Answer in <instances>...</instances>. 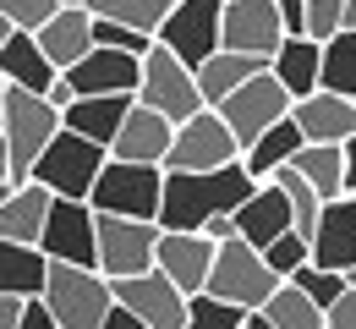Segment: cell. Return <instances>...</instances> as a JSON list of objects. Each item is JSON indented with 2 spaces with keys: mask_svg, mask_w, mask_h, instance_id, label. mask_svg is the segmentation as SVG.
<instances>
[{
  "mask_svg": "<svg viewBox=\"0 0 356 329\" xmlns=\"http://www.w3.org/2000/svg\"><path fill=\"white\" fill-rule=\"evenodd\" d=\"M22 307H28V302H17V296H0V329H17V324H22Z\"/></svg>",
  "mask_w": 356,
  "mask_h": 329,
  "instance_id": "obj_42",
  "label": "cell"
},
{
  "mask_svg": "<svg viewBox=\"0 0 356 329\" xmlns=\"http://www.w3.org/2000/svg\"><path fill=\"white\" fill-rule=\"evenodd\" d=\"M159 198H165V170L159 165H121V159H110L88 192V209L93 214H110V220H143V225H154L159 220Z\"/></svg>",
  "mask_w": 356,
  "mask_h": 329,
  "instance_id": "obj_5",
  "label": "cell"
},
{
  "mask_svg": "<svg viewBox=\"0 0 356 329\" xmlns=\"http://www.w3.org/2000/svg\"><path fill=\"white\" fill-rule=\"evenodd\" d=\"M291 285L307 296L318 313H329V307L346 296V275H334V269H318V264H302V269L291 275Z\"/></svg>",
  "mask_w": 356,
  "mask_h": 329,
  "instance_id": "obj_34",
  "label": "cell"
},
{
  "mask_svg": "<svg viewBox=\"0 0 356 329\" xmlns=\"http://www.w3.org/2000/svg\"><path fill=\"white\" fill-rule=\"evenodd\" d=\"M340 154H346V198H356V132L346 138V148H340Z\"/></svg>",
  "mask_w": 356,
  "mask_h": 329,
  "instance_id": "obj_43",
  "label": "cell"
},
{
  "mask_svg": "<svg viewBox=\"0 0 356 329\" xmlns=\"http://www.w3.org/2000/svg\"><path fill=\"white\" fill-rule=\"evenodd\" d=\"M132 94H104V99H77V104H66L60 110V127L66 132H77V138L99 143V148H110L115 132L127 127V115H132Z\"/></svg>",
  "mask_w": 356,
  "mask_h": 329,
  "instance_id": "obj_21",
  "label": "cell"
},
{
  "mask_svg": "<svg viewBox=\"0 0 356 329\" xmlns=\"http://www.w3.org/2000/svg\"><path fill=\"white\" fill-rule=\"evenodd\" d=\"M323 329H356V291H351V285H346V296L323 313Z\"/></svg>",
  "mask_w": 356,
  "mask_h": 329,
  "instance_id": "obj_40",
  "label": "cell"
},
{
  "mask_svg": "<svg viewBox=\"0 0 356 329\" xmlns=\"http://www.w3.org/2000/svg\"><path fill=\"white\" fill-rule=\"evenodd\" d=\"M236 159H241V148H236V138H230V127H225L214 110H197L192 121L176 127L170 154H165V170L203 176V170H225V165H236Z\"/></svg>",
  "mask_w": 356,
  "mask_h": 329,
  "instance_id": "obj_9",
  "label": "cell"
},
{
  "mask_svg": "<svg viewBox=\"0 0 356 329\" xmlns=\"http://www.w3.org/2000/svg\"><path fill=\"white\" fill-rule=\"evenodd\" d=\"M39 252L49 264H72V269H93L99 258V214L88 203H72V198H55L49 203L44 236H39Z\"/></svg>",
  "mask_w": 356,
  "mask_h": 329,
  "instance_id": "obj_12",
  "label": "cell"
},
{
  "mask_svg": "<svg viewBox=\"0 0 356 329\" xmlns=\"http://www.w3.org/2000/svg\"><path fill=\"white\" fill-rule=\"evenodd\" d=\"M0 110H6V83H0Z\"/></svg>",
  "mask_w": 356,
  "mask_h": 329,
  "instance_id": "obj_51",
  "label": "cell"
},
{
  "mask_svg": "<svg viewBox=\"0 0 356 329\" xmlns=\"http://www.w3.org/2000/svg\"><path fill=\"white\" fill-rule=\"evenodd\" d=\"M302 148H307V143H302V132H296V121L285 115L280 127H268L264 138L241 154V165H247V176H252V182H274V170H285Z\"/></svg>",
  "mask_w": 356,
  "mask_h": 329,
  "instance_id": "obj_28",
  "label": "cell"
},
{
  "mask_svg": "<svg viewBox=\"0 0 356 329\" xmlns=\"http://www.w3.org/2000/svg\"><path fill=\"white\" fill-rule=\"evenodd\" d=\"M55 11H60V0H0V17H6L17 33H39Z\"/></svg>",
  "mask_w": 356,
  "mask_h": 329,
  "instance_id": "obj_38",
  "label": "cell"
},
{
  "mask_svg": "<svg viewBox=\"0 0 356 329\" xmlns=\"http://www.w3.org/2000/svg\"><path fill=\"white\" fill-rule=\"evenodd\" d=\"M44 313L55 319V329H104L115 291L99 269H72V264H49L44 280Z\"/></svg>",
  "mask_w": 356,
  "mask_h": 329,
  "instance_id": "obj_3",
  "label": "cell"
},
{
  "mask_svg": "<svg viewBox=\"0 0 356 329\" xmlns=\"http://www.w3.org/2000/svg\"><path fill=\"white\" fill-rule=\"evenodd\" d=\"M291 121L302 143H323V148H346V138L356 132V99H340V94H307L291 104Z\"/></svg>",
  "mask_w": 356,
  "mask_h": 329,
  "instance_id": "obj_17",
  "label": "cell"
},
{
  "mask_svg": "<svg viewBox=\"0 0 356 329\" xmlns=\"http://www.w3.org/2000/svg\"><path fill=\"white\" fill-rule=\"evenodd\" d=\"M11 33H17V28H11V22H6V17H0V45H6V39H11Z\"/></svg>",
  "mask_w": 356,
  "mask_h": 329,
  "instance_id": "obj_49",
  "label": "cell"
},
{
  "mask_svg": "<svg viewBox=\"0 0 356 329\" xmlns=\"http://www.w3.org/2000/svg\"><path fill=\"white\" fill-rule=\"evenodd\" d=\"M280 45H285V28H280V11H274V0H225L220 49L252 55V61H264V66H268Z\"/></svg>",
  "mask_w": 356,
  "mask_h": 329,
  "instance_id": "obj_13",
  "label": "cell"
},
{
  "mask_svg": "<svg viewBox=\"0 0 356 329\" xmlns=\"http://www.w3.org/2000/svg\"><path fill=\"white\" fill-rule=\"evenodd\" d=\"M176 11V0H88V17L99 22H115V28H132V33H159L165 17Z\"/></svg>",
  "mask_w": 356,
  "mask_h": 329,
  "instance_id": "obj_30",
  "label": "cell"
},
{
  "mask_svg": "<svg viewBox=\"0 0 356 329\" xmlns=\"http://www.w3.org/2000/svg\"><path fill=\"white\" fill-rule=\"evenodd\" d=\"M60 132V110L39 94H22V88H6V110H0V143H6V170H11V187H22L39 165L49 143Z\"/></svg>",
  "mask_w": 356,
  "mask_h": 329,
  "instance_id": "obj_2",
  "label": "cell"
},
{
  "mask_svg": "<svg viewBox=\"0 0 356 329\" xmlns=\"http://www.w3.org/2000/svg\"><path fill=\"white\" fill-rule=\"evenodd\" d=\"M137 104H143V110H154V115H165L170 127L192 121V115L203 110L192 66H181L170 49L154 45L148 55H143V66H137Z\"/></svg>",
  "mask_w": 356,
  "mask_h": 329,
  "instance_id": "obj_7",
  "label": "cell"
},
{
  "mask_svg": "<svg viewBox=\"0 0 356 329\" xmlns=\"http://www.w3.org/2000/svg\"><path fill=\"white\" fill-rule=\"evenodd\" d=\"M154 269L176 285L181 296H203L209 269H214V241L209 236H181V231H159L154 247Z\"/></svg>",
  "mask_w": 356,
  "mask_h": 329,
  "instance_id": "obj_15",
  "label": "cell"
},
{
  "mask_svg": "<svg viewBox=\"0 0 356 329\" xmlns=\"http://www.w3.org/2000/svg\"><path fill=\"white\" fill-rule=\"evenodd\" d=\"M346 33H356V0H346Z\"/></svg>",
  "mask_w": 356,
  "mask_h": 329,
  "instance_id": "obj_45",
  "label": "cell"
},
{
  "mask_svg": "<svg viewBox=\"0 0 356 329\" xmlns=\"http://www.w3.org/2000/svg\"><path fill=\"white\" fill-rule=\"evenodd\" d=\"M6 192H11V187H0V198H6Z\"/></svg>",
  "mask_w": 356,
  "mask_h": 329,
  "instance_id": "obj_52",
  "label": "cell"
},
{
  "mask_svg": "<svg viewBox=\"0 0 356 329\" xmlns=\"http://www.w3.org/2000/svg\"><path fill=\"white\" fill-rule=\"evenodd\" d=\"M110 291H115V307H127L143 329H181L186 324V302L192 296H181L159 269H148L137 280H115Z\"/></svg>",
  "mask_w": 356,
  "mask_h": 329,
  "instance_id": "obj_14",
  "label": "cell"
},
{
  "mask_svg": "<svg viewBox=\"0 0 356 329\" xmlns=\"http://www.w3.org/2000/svg\"><path fill=\"white\" fill-rule=\"evenodd\" d=\"M33 45L44 49V61L55 66V72H72V66L93 49V17H88V11H66V6H60L44 28L33 33Z\"/></svg>",
  "mask_w": 356,
  "mask_h": 329,
  "instance_id": "obj_24",
  "label": "cell"
},
{
  "mask_svg": "<svg viewBox=\"0 0 356 329\" xmlns=\"http://www.w3.org/2000/svg\"><path fill=\"white\" fill-rule=\"evenodd\" d=\"M241 329H268V319H264V313H247V324H241Z\"/></svg>",
  "mask_w": 356,
  "mask_h": 329,
  "instance_id": "obj_46",
  "label": "cell"
},
{
  "mask_svg": "<svg viewBox=\"0 0 356 329\" xmlns=\"http://www.w3.org/2000/svg\"><path fill=\"white\" fill-rule=\"evenodd\" d=\"M318 66H323V45H312V39H285V45L274 49V61H268V77L296 99L318 94Z\"/></svg>",
  "mask_w": 356,
  "mask_h": 329,
  "instance_id": "obj_26",
  "label": "cell"
},
{
  "mask_svg": "<svg viewBox=\"0 0 356 329\" xmlns=\"http://www.w3.org/2000/svg\"><path fill=\"white\" fill-rule=\"evenodd\" d=\"M17 329H55V319L44 313V302H28V307H22V324H17Z\"/></svg>",
  "mask_w": 356,
  "mask_h": 329,
  "instance_id": "obj_41",
  "label": "cell"
},
{
  "mask_svg": "<svg viewBox=\"0 0 356 329\" xmlns=\"http://www.w3.org/2000/svg\"><path fill=\"white\" fill-rule=\"evenodd\" d=\"M346 285H351V291H356V269H351V275H346Z\"/></svg>",
  "mask_w": 356,
  "mask_h": 329,
  "instance_id": "obj_50",
  "label": "cell"
},
{
  "mask_svg": "<svg viewBox=\"0 0 356 329\" xmlns=\"http://www.w3.org/2000/svg\"><path fill=\"white\" fill-rule=\"evenodd\" d=\"M296 176L318 192V203H334V198H346V154L340 148H323V143H307L296 159Z\"/></svg>",
  "mask_w": 356,
  "mask_h": 329,
  "instance_id": "obj_29",
  "label": "cell"
},
{
  "mask_svg": "<svg viewBox=\"0 0 356 329\" xmlns=\"http://www.w3.org/2000/svg\"><path fill=\"white\" fill-rule=\"evenodd\" d=\"M346 33V0H307V22H302V39L312 45H329Z\"/></svg>",
  "mask_w": 356,
  "mask_h": 329,
  "instance_id": "obj_35",
  "label": "cell"
},
{
  "mask_svg": "<svg viewBox=\"0 0 356 329\" xmlns=\"http://www.w3.org/2000/svg\"><path fill=\"white\" fill-rule=\"evenodd\" d=\"M318 88L323 94H340V99H356V33H340V39L323 45Z\"/></svg>",
  "mask_w": 356,
  "mask_h": 329,
  "instance_id": "obj_31",
  "label": "cell"
},
{
  "mask_svg": "<svg viewBox=\"0 0 356 329\" xmlns=\"http://www.w3.org/2000/svg\"><path fill=\"white\" fill-rule=\"evenodd\" d=\"M258 72H268L264 61H252V55H236V49H214L192 77H197V99H203V110H220L225 99L236 94L241 83H252Z\"/></svg>",
  "mask_w": 356,
  "mask_h": 329,
  "instance_id": "obj_25",
  "label": "cell"
},
{
  "mask_svg": "<svg viewBox=\"0 0 356 329\" xmlns=\"http://www.w3.org/2000/svg\"><path fill=\"white\" fill-rule=\"evenodd\" d=\"M110 165V148H99V143L77 138V132H55L44 154H39V165H33V176L28 182H39L49 198H72V203H88L93 182H99V170Z\"/></svg>",
  "mask_w": 356,
  "mask_h": 329,
  "instance_id": "obj_6",
  "label": "cell"
},
{
  "mask_svg": "<svg viewBox=\"0 0 356 329\" xmlns=\"http://www.w3.org/2000/svg\"><path fill=\"white\" fill-rule=\"evenodd\" d=\"M264 264H268V275H274V280H291L302 264H312V247L296 231H285L280 241H268V247H264Z\"/></svg>",
  "mask_w": 356,
  "mask_h": 329,
  "instance_id": "obj_37",
  "label": "cell"
},
{
  "mask_svg": "<svg viewBox=\"0 0 356 329\" xmlns=\"http://www.w3.org/2000/svg\"><path fill=\"white\" fill-rule=\"evenodd\" d=\"M104 329H143L132 319V313H127V307H110V319H104Z\"/></svg>",
  "mask_w": 356,
  "mask_h": 329,
  "instance_id": "obj_44",
  "label": "cell"
},
{
  "mask_svg": "<svg viewBox=\"0 0 356 329\" xmlns=\"http://www.w3.org/2000/svg\"><path fill=\"white\" fill-rule=\"evenodd\" d=\"M258 313L268 319V329H323V313H318V307H312V302H307V296H302L291 280L280 285V291L268 296Z\"/></svg>",
  "mask_w": 356,
  "mask_h": 329,
  "instance_id": "obj_33",
  "label": "cell"
},
{
  "mask_svg": "<svg viewBox=\"0 0 356 329\" xmlns=\"http://www.w3.org/2000/svg\"><path fill=\"white\" fill-rule=\"evenodd\" d=\"M170 138H176V127H170L165 115H154V110L132 104L127 127H121V132H115V143H110V159H121V165H159V170H165Z\"/></svg>",
  "mask_w": 356,
  "mask_h": 329,
  "instance_id": "obj_19",
  "label": "cell"
},
{
  "mask_svg": "<svg viewBox=\"0 0 356 329\" xmlns=\"http://www.w3.org/2000/svg\"><path fill=\"white\" fill-rule=\"evenodd\" d=\"M49 198L39 182H22L0 198V241H17V247H39L44 236V220H49Z\"/></svg>",
  "mask_w": 356,
  "mask_h": 329,
  "instance_id": "obj_22",
  "label": "cell"
},
{
  "mask_svg": "<svg viewBox=\"0 0 356 329\" xmlns=\"http://www.w3.org/2000/svg\"><path fill=\"white\" fill-rule=\"evenodd\" d=\"M154 247H159V225H143V220H110L99 214V258L93 269L104 280H137L154 269Z\"/></svg>",
  "mask_w": 356,
  "mask_h": 329,
  "instance_id": "obj_11",
  "label": "cell"
},
{
  "mask_svg": "<svg viewBox=\"0 0 356 329\" xmlns=\"http://www.w3.org/2000/svg\"><path fill=\"white\" fill-rule=\"evenodd\" d=\"M280 285H285V280H274V275H268V264H264V252H258V247H247L241 236L214 241V269H209L203 296L230 302V307H241V313H258Z\"/></svg>",
  "mask_w": 356,
  "mask_h": 329,
  "instance_id": "obj_4",
  "label": "cell"
},
{
  "mask_svg": "<svg viewBox=\"0 0 356 329\" xmlns=\"http://www.w3.org/2000/svg\"><path fill=\"white\" fill-rule=\"evenodd\" d=\"M137 66H143V61L121 55V49L93 45L72 72H60V83L72 88V99H104V94H132L137 99Z\"/></svg>",
  "mask_w": 356,
  "mask_h": 329,
  "instance_id": "obj_16",
  "label": "cell"
},
{
  "mask_svg": "<svg viewBox=\"0 0 356 329\" xmlns=\"http://www.w3.org/2000/svg\"><path fill=\"white\" fill-rule=\"evenodd\" d=\"M60 6H66V11H88V0H60Z\"/></svg>",
  "mask_w": 356,
  "mask_h": 329,
  "instance_id": "obj_48",
  "label": "cell"
},
{
  "mask_svg": "<svg viewBox=\"0 0 356 329\" xmlns=\"http://www.w3.org/2000/svg\"><path fill=\"white\" fill-rule=\"evenodd\" d=\"M49 280V258L39 247H17V241H0V296H17V302H39Z\"/></svg>",
  "mask_w": 356,
  "mask_h": 329,
  "instance_id": "obj_27",
  "label": "cell"
},
{
  "mask_svg": "<svg viewBox=\"0 0 356 329\" xmlns=\"http://www.w3.org/2000/svg\"><path fill=\"white\" fill-rule=\"evenodd\" d=\"M0 187H11V170H6V143H0Z\"/></svg>",
  "mask_w": 356,
  "mask_h": 329,
  "instance_id": "obj_47",
  "label": "cell"
},
{
  "mask_svg": "<svg viewBox=\"0 0 356 329\" xmlns=\"http://www.w3.org/2000/svg\"><path fill=\"white\" fill-rule=\"evenodd\" d=\"M274 11H280V28H285V39H302V22H307V0H274Z\"/></svg>",
  "mask_w": 356,
  "mask_h": 329,
  "instance_id": "obj_39",
  "label": "cell"
},
{
  "mask_svg": "<svg viewBox=\"0 0 356 329\" xmlns=\"http://www.w3.org/2000/svg\"><path fill=\"white\" fill-rule=\"evenodd\" d=\"M312 264L334 269V275H351L356 269V198L323 203L318 231H312Z\"/></svg>",
  "mask_w": 356,
  "mask_h": 329,
  "instance_id": "obj_18",
  "label": "cell"
},
{
  "mask_svg": "<svg viewBox=\"0 0 356 329\" xmlns=\"http://www.w3.org/2000/svg\"><path fill=\"white\" fill-rule=\"evenodd\" d=\"M230 225H236V236H241L247 247L264 252L268 241H280V236L291 231V203H285V192L274 187V182H264V187L230 214Z\"/></svg>",
  "mask_w": 356,
  "mask_h": 329,
  "instance_id": "obj_20",
  "label": "cell"
},
{
  "mask_svg": "<svg viewBox=\"0 0 356 329\" xmlns=\"http://www.w3.org/2000/svg\"><path fill=\"white\" fill-rule=\"evenodd\" d=\"M274 187L285 192V203H291V231L302 236L312 247V231H318V214H323V203H318V192L296 176V165H285V170H274Z\"/></svg>",
  "mask_w": 356,
  "mask_h": 329,
  "instance_id": "obj_32",
  "label": "cell"
},
{
  "mask_svg": "<svg viewBox=\"0 0 356 329\" xmlns=\"http://www.w3.org/2000/svg\"><path fill=\"white\" fill-rule=\"evenodd\" d=\"M214 115H220L225 127H230L236 148L247 154V148H252V143L264 138L268 127H280V121L291 115V94H285V88H280V83H274L268 72H258L252 83H241L236 94L225 99V104L214 110Z\"/></svg>",
  "mask_w": 356,
  "mask_h": 329,
  "instance_id": "obj_8",
  "label": "cell"
},
{
  "mask_svg": "<svg viewBox=\"0 0 356 329\" xmlns=\"http://www.w3.org/2000/svg\"><path fill=\"white\" fill-rule=\"evenodd\" d=\"M247 313L230 307V302H214V296H192L186 302V324L181 329H241Z\"/></svg>",
  "mask_w": 356,
  "mask_h": 329,
  "instance_id": "obj_36",
  "label": "cell"
},
{
  "mask_svg": "<svg viewBox=\"0 0 356 329\" xmlns=\"http://www.w3.org/2000/svg\"><path fill=\"white\" fill-rule=\"evenodd\" d=\"M264 182L247 176V165H225V170H203V176H186V170H165V198H159V231H181V236H203L209 220H230Z\"/></svg>",
  "mask_w": 356,
  "mask_h": 329,
  "instance_id": "obj_1",
  "label": "cell"
},
{
  "mask_svg": "<svg viewBox=\"0 0 356 329\" xmlns=\"http://www.w3.org/2000/svg\"><path fill=\"white\" fill-rule=\"evenodd\" d=\"M220 17H225V0H176V11L165 17V28L154 33V45L170 49L181 66L197 72L220 49Z\"/></svg>",
  "mask_w": 356,
  "mask_h": 329,
  "instance_id": "obj_10",
  "label": "cell"
},
{
  "mask_svg": "<svg viewBox=\"0 0 356 329\" xmlns=\"http://www.w3.org/2000/svg\"><path fill=\"white\" fill-rule=\"evenodd\" d=\"M0 83L6 88H22V94H39L44 99L55 83H60V72L44 61V49L33 45V33H11L6 45H0Z\"/></svg>",
  "mask_w": 356,
  "mask_h": 329,
  "instance_id": "obj_23",
  "label": "cell"
}]
</instances>
